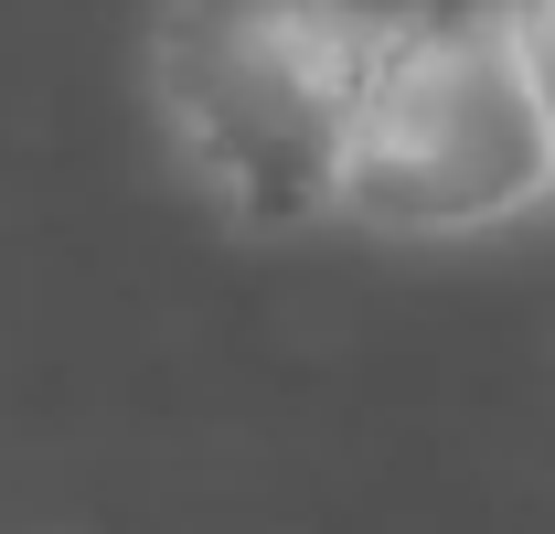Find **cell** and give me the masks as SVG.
I'll list each match as a JSON object with an SVG mask.
<instances>
[{
    "label": "cell",
    "mask_w": 555,
    "mask_h": 534,
    "mask_svg": "<svg viewBox=\"0 0 555 534\" xmlns=\"http://www.w3.org/2000/svg\"><path fill=\"white\" fill-rule=\"evenodd\" d=\"M416 0H160L150 97L193 193L235 225H332L352 107Z\"/></svg>",
    "instance_id": "6da1fadb"
},
{
    "label": "cell",
    "mask_w": 555,
    "mask_h": 534,
    "mask_svg": "<svg viewBox=\"0 0 555 534\" xmlns=\"http://www.w3.org/2000/svg\"><path fill=\"white\" fill-rule=\"evenodd\" d=\"M555 203L545 129L524 65L502 43V11H406L385 65L352 107L343 171H332V225L363 236H491Z\"/></svg>",
    "instance_id": "7a4b0ae2"
},
{
    "label": "cell",
    "mask_w": 555,
    "mask_h": 534,
    "mask_svg": "<svg viewBox=\"0 0 555 534\" xmlns=\"http://www.w3.org/2000/svg\"><path fill=\"white\" fill-rule=\"evenodd\" d=\"M502 11V43L524 65V97H534V129H545V171H555V0H491Z\"/></svg>",
    "instance_id": "3957f363"
}]
</instances>
